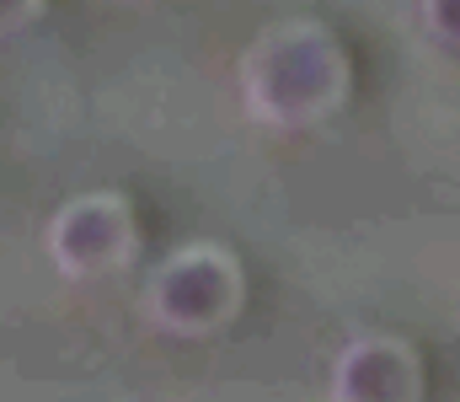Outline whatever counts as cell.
<instances>
[{"instance_id": "cell-1", "label": "cell", "mask_w": 460, "mask_h": 402, "mask_svg": "<svg viewBox=\"0 0 460 402\" xmlns=\"http://www.w3.org/2000/svg\"><path fill=\"white\" fill-rule=\"evenodd\" d=\"M348 103V54L322 22L262 27L241 54V108L262 130H311Z\"/></svg>"}, {"instance_id": "cell-2", "label": "cell", "mask_w": 460, "mask_h": 402, "mask_svg": "<svg viewBox=\"0 0 460 402\" xmlns=\"http://www.w3.org/2000/svg\"><path fill=\"white\" fill-rule=\"evenodd\" d=\"M230 306H235V268L209 247L172 258L150 284V317L182 338H204L209 327H220Z\"/></svg>"}, {"instance_id": "cell-3", "label": "cell", "mask_w": 460, "mask_h": 402, "mask_svg": "<svg viewBox=\"0 0 460 402\" xmlns=\"http://www.w3.org/2000/svg\"><path fill=\"white\" fill-rule=\"evenodd\" d=\"M134 247V220L118 193H81L49 226V258L70 279L113 273Z\"/></svg>"}, {"instance_id": "cell-4", "label": "cell", "mask_w": 460, "mask_h": 402, "mask_svg": "<svg viewBox=\"0 0 460 402\" xmlns=\"http://www.w3.org/2000/svg\"><path fill=\"white\" fill-rule=\"evenodd\" d=\"M412 360L396 349V344H380V338H364L353 344L343 360H338V376H332V398L338 402H407L412 398Z\"/></svg>"}, {"instance_id": "cell-5", "label": "cell", "mask_w": 460, "mask_h": 402, "mask_svg": "<svg viewBox=\"0 0 460 402\" xmlns=\"http://www.w3.org/2000/svg\"><path fill=\"white\" fill-rule=\"evenodd\" d=\"M423 27L445 54H456V0H423Z\"/></svg>"}, {"instance_id": "cell-6", "label": "cell", "mask_w": 460, "mask_h": 402, "mask_svg": "<svg viewBox=\"0 0 460 402\" xmlns=\"http://www.w3.org/2000/svg\"><path fill=\"white\" fill-rule=\"evenodd\" d=\"M38 11H43V0H0V43L16 38V32H27Z\"/></svg>"}]
</instances>
